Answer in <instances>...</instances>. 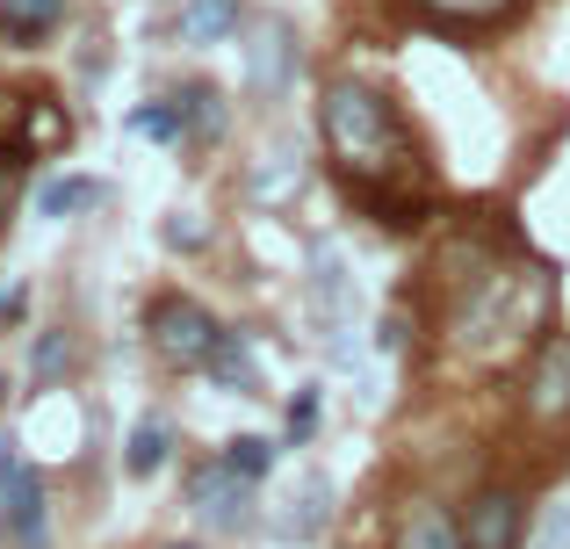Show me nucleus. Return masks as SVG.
<instances>
[{"mask_svg": "<svg viewBox=\"0 0 570 549\" xmlns=\"http://www.w3.org/2000/svg\"><path fill=\"white\" fill-rule=\"evenodd\" d=\"M246 58H253V95H261V101H282V87H289V72H296V37H289V22H282V14H261Z\"/></svg>", "mask_w": 570, "mask_h": 549, "instance_id": "6e6552de", "label": "nucleus"}, {"mask_svg": "<svg viewBox=\"0 0 570 549\" xmlns=\"http://www.w3.org/2000/svg\"><path fill=\"white\" fill-rule=\"evenodd\" d=\"M419 8L441 22H499V14H513V0H419Z\"/></svg>", "mask_w": 570, "mask_h": 549, "instance_id": "aec40b11", "label": "nucleus"}, {"mask_svg": "<svg viewBox=\"0 0 570 549\" xmlns=\"http://www.w3.org/2000/svg\"><path fill=\"white\" fill-rule=\"evenodd\" d=\"M101 203H109V188L87 182V174H58V182L37 188V210L43 217H80V210H101Z\"/></svg>", "mask_w": 570, "mask_h": 549, "instance_id": "4468645a", "label": "nucleus"}, {"mask_svg": "<svg viewBox=\"0 0 570 549\" xmlns=\"http://www.w3.org/2000/svg\"><path fill=\"white\" fill-rule=\"evenodd\" d=\"M325 528H333V478L325 470H304L289 492V507H282V536L289 542H318Z\"/></svg>", "mask_w": 570, "mask_h": 549, "instance_id": "9d476101", "label": "nucleus"}, {"mask_svg": "<svg viewBox=\"0 0 570 549\" xmlns=\"http://www.w3.org/2000/svg\"><path fill=\"white\" fill-rule=\"evenodd\" d=\"M549 311H557V282H549V268H499V275L476 282L470 304L455 311V340H462V354L499 362V354L542 340Z\"/></svg>", "mask_w": 570, "mask_h": 549, "instance_id": "f03ea898", "label": "nucleus"}, {"mask_svg": "<svg viewBox=\"0 0 570 549\" xmlns=\"http://www.w3.org/2000/svg\"><path fill=\"white\" fill-rule=\"evenodd\" d=\"M167 449H174V434H167V420H138V434H130V478H153L159 463H167Z\"/></svg>", "mask_w": 570, "mask_h": 549, "instance_id": "f3484780", "label": "nucleus"}, {"mask_svg": "<svg viewBox=\"0 0 570 549\" xmlns=\"http://www.w3.org/2000/svg\"><path fill=\"white\" fill-rule=\"evenodd\" d=\"M130 130H138V138H167V145H181V138H188V109H181V95L130 109Z\"/></svg>", "mask_w": 570, "mask_h": 549, "instance_id": "dca6fc26", "label": "nucleus"}, {"mask_svg": "<svg viewBox=\"0 0 570 549\" xmlns=\"http://www.w3.org/2000/svg\"><path fill=\"white\" fill-rule=\"evenodd\" d=\"M0 542L8 549H43L51 542V492L22 449H0Z\"/></svg>", "mask_w": 570, "mask_h": 549, "instance_id": "7ed1b4c3", "label": "nucleus"}, {"mask_svg": "<svg viewBox=\"0 0 570 549\" xmlns=\"http://www.w3.org/2000/svg\"><path fill=\"white\" fill-rule=\"evenodd\" d=\"M347 290H354V275L340 268V254L333 246H311V311H318V325L333 333L340 362L354 354V340H347Z\"/></svg>", "mask_w": 570, "mask_h": 549, "instance_id": "0eeeda50", "label": "nucleus"}, {"mask_svg": "<svg viewBox=\"0 0 570 549\" xmlns=\"http://www.w3.org/2000/svg\"><path fill=\"white\" fill-rule=\"evenodd\" d=\"M397 549H470V542H462V521H448L433 499H412L397 513Z\"/></svg>", "mask_w": 570, "mask_h": 549, "instance_id": "9b49d317", "label": "nucleus"}, {"mask_svg": "<svg viewBox=\"0 0 570 549\" xmlns=\"http://www.w3.org/2000/svg\"><path fill=\"white\" fill-rule=\"evenodd\" d=\"M58 369H72V340L66 333H43L37 340V383H58Z\"/></svg>", "mask_w": 570, "mask_h": 549, "instance_id": "4be33fe9", "label": "nucleus"}, {"mask_svg": "<svg viewBox=\"0 0 570 549\" xmlns=\"http://www.w3.org/2000/svg\"><path fill=\"white\" fill-rule=\"evenodd\" d=\"M520 536H528V507H520V492L491 484V492L470 499V513H462V542H470V549H520Z\"/></svg>", "mask_w": 570, "mask_h": 549, "instance_id": "423d86ee", "label": "nucleus"}, {"mask_svg": "<svg viewBox=\"0 0 570 549\" xmlns=\"http://www.w3.org/2000/svg\"><path fill=\"white\" fill-rule=\"evenodd\" d=\"M217 340H224V325L209 318L195 296H159V304H153V347H159V362H174V369H209Z\"/></svg>", "mask_w": 570, "mask_h": 549, "instance_id": "20e7f679", "label": "nucleus"}, {"mask_svg": "<svg viewBox=\"0 0 570 549\" xmlns=\"http://www.w3.org/2000/svg\"><path fill=\"white\" fill-rule=\"evenodd\" d=\"M318 130H325V153L340 159V174L354 182V196H376L383 182H404V174H412V138H404V124H397L383 87L347 80V72L325 80Z\"/></svg>", "mask_w": 570, "mask_h": 549, "instance_id": "f257e3e1", "label": "nucleus"}, {"mask_svg": "<svg viewBox=\"0 0 570 549\" xmlns=\"http://www.w3.org/2000/svg\"><path fill=\"white\" fill-rule=\"evenodd\" d=\"M66 22V0H0V37L8 43H43Z\"/></svg>", "mask_w": 570, "mask_h": 549, "instance_id": "ddd939ff", "label": "nucleus"}, {"mask_svg": "<svg viewBox=\"0 0 570 549\" xmlns=\"http://www.w3.org/2000/svg\"><path fill=\"white\" fill-rule=\"evenodd\" d=\"M528 405L542 412V420H570V340H557V347L542 354V369H534V383H528Z\"/></svg>", "mask_w": 570, "mask_h": 549, "instance_id": "f8f14e48", "label": "nucleus"}, {"mask_svg": "<svg viewBox=\"0 0 570 549\" xmlns=\"http://www.w3.org/2000/svg\"><path fill=\"white\" fill-rule=\"evenodd\" d=\"M534 549H570V507H557L542 521V536H534Z\"/></svg>", "mask_w": 570, "mask_h": 549, "instance_id": "5701e85b", "label": "nucleus"}, {"mask_svg": "<svg viewBox=\"0 0 570 549\" xmlns=\"http://www.w3.org/2000/svg\"><path fill=\"white\" fill-rule=\"evenodd\" d=\"M209 383H217V391H238V398H261L267 391V369H261L253 333H232V325H224L217 354H209Z\"/></svg>", "mask_w": 570, "mask_h": 549, "instance_id": "1a4fd4ad", "label": "nucleus"}, {"mask_svg": "<svg viewBox=\"0 0 570 549\" xmlns=\"http://www.w3.org/2000/svg\"><path fill=\"white\" fill-rule=\"evenodd\" d=\"M282 434H289V449H304V441L318 434V391H296V398H289V420H282Z\"/></svg>", "mask_w": 570, "mask_h": 549, "instance_id": "412c9836", "label": "nucleus"}, {"mask_svg": "<svg viewBox=\"0 0 570 549\" xmlns=\"http://www.w3.org/2000/svg\"><path fill=\"white\" fill-rule=\"evenodd\" d=\"M167 549H195V542H167Z\"/></svg>", "mask_w": 570, "mask_h": 549, "instance_id": "393cba45", "label": "nucleus"}, {"mask_svg": "<svg viewBox=\"0 0 570 549\" xmlns=\"http://www.w3.org/2000/svg\"><path fill=\"white\" fill-rule=\"evenodd\" d=\"M8 203H14V153H0V225H8Z\"/></svg>", "mask_w": 570, "mask_h": 549, "instance_id": "b1692460", "label": "nucleus"}, {"mask_svg": "<svg viewBox=\"0 0 570 549\" xmlns=\"http://www.w3.org/2000/svg\"><path fill=\"white\" fill-rule=\"evenodd\" d=\"M224 463H232L238 478H253V484H261L267 470H275V441H261V434H238L232 449H224Z\"/></svg>", "mask_w": 570, "mask_h": 549, "instance_id": "6ab92c4d", "label": "nucleus"}, {"mask_svg": "<svg viewBox=\"0 0 570 549\" xmlns=\"http://www.w3.org/2000/svg\"><path fill=\"white\" fill-rule=\"evenodd\" d=\"M238 29V0H188L181 8V37L188 43H217Z\"/></svg>", "mask_w": 570, "mask_h": 549, "instance_id": "2eb2a0df", "label": "nucleus"}, {"mask_svg": "<svg viewBox=\"0 0 570 549\" xmlns=\"http://www.w3.org/2000/svg\"><path fill=\"white\" fill-rule=\"evenodd\" d=\"M181 109H188V138H217V130H224V101H217V87L195 80L188 95H181Z\"/></svg>", "mask_w": 570, "mask_h": 549, "instance_id": "a211bd4d", "label": "nucleus"}, {"mask_svg": "<svg viewBox=\"0 0 570 549\" xmlns=\"http://www.w3.org/2000/svg\"><path fill=\"white\" fill-rule=\"evenodd\" d=\"M195 513H203L209 528H224V536L253 528V478H238V470L217 455L209 470H195Z\"/></svg>", "mask_w": 570, "mask_h": 549, "instance_id": "39448f33", "label": "nucleus"}]
</instances>
